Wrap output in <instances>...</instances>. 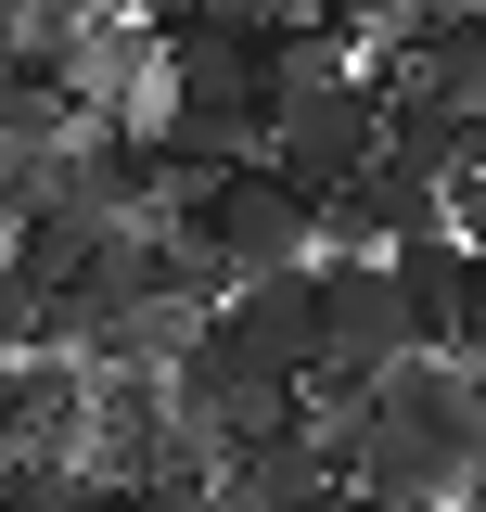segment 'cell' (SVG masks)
<instances>
[{
	"label": "cell",
	"mask_w": 486,
	"mask_h": 512,
	"mask_svg": "<svg viewBox=\"0 0 486 512\" xmlns=\"http://www.w3.org/2000/svg\"><path fill=\"white\" fill-rule=\"evenodd\" d=\"M307 320H320V359L333 372H384V359H410V308H397V282H384V256H307ZM307 359V372H320Z\"/></svg>",
	"instance_id": "3"
},
{
	"label": "cell",
	"mask_w": 486,
	"mask_h": 512,
	"mask_svg": "<svg viewBox=\"0 0 486 512\" xmlns=\"http://www.w3.org/2000/svg\"><path fill=\"white\" fill-rule=\"evenodd\" d=\"M180 231L218 256V282H269V269H307L320 256V192H295L269 154H243V167L180 192Z\"/></svg>",
	"instance_id": "1"
},
{
	"label": "cell",
	"mask_w": 486,
	"mask_h": 512,
	"mask_svg": "<svg viewBox=\"0 0 486 512\" xmlns=\"http://www.w3.org/2000/svg\"><path fill=\"white\" fill-rule=\"evenodd\" d=\"M384 282H397V308H410V346H435V359H486V269H474L461 231L384 244Z\"/></svg>",
	"instance_id": "2"
},
{
	"label": "cell",
	"mask_w": 486,
	"mask_h": 512,
	"mask_svg": "<svg viewBox=\"0 0 486 512\" xmlns=\"http://www.w3.org/2000/svg\"><path fill=\"white\" fill-rule=\"evenodd\" d=\"M0 461H77V359L64 346L0 359Z\"/></svg>",
	"instance_id": "7"
},
{
	"label": "cell",
	"mask_w": 486,
	"mask_h": 512,
	"mask_svg": "<svg viewBox=\"0 0 486 512\" xmlns=\"http://www.w3.org/2000/svg\"><path fill=\"white\" fill-rule=\"evenodd\" d=\"M295 512H371V500H346V487H307V500Z\"/></svg>",
	"instance_id": "13"
},
{
	"label": "cell",
	"mask_w": 486,
	"mask_h": 512,
	"mask_svg": "<svg viewBox=\"0 0 486 512\" xmlns=\"http://www.w3.org/2000/svg\"><path fill=\"white\" fill-rule=\"evenodd\" d=\"M371 90H397V103H448V116H486V13H474V26H410L397 77H371Z\"/></svg>",
	"instance_id": "9"
},
{
	"label": "cell",
	"mask_w": 486,
	"mask_h": 512,
	"mask_svg": "<svg viewBox=\"0 0 486 512\" xmlns=\"http://www.w3.org/2000/svg\"><path fill=\"white\" fill-rule=\"evenodd\" d=\"M397 13H410V26H474L486 0H397Z\"/></svg>",
	"instance_id": "12"
},
{
	"label": "cell",
	"mask_w": 486,
	"mask_h": 512,
	"mask_svg": "<svg viewBox=\"0 0 486 512\" xmlns=\"http://www.w3.org/2000/svg\"><path fill=\"white\" fill-rule=\"evenodd\" d=\"M307 487H333V474H320V448H307V423L231 436L218 461H205V512H295Z\"/></svg>",
	"instance_id": "8"
},
{
	"label": "cell",
	"mask_w": 486,
	"mask_h": 512,
	"mask_svg": "<svg viewBox=\"0 0 486 512\" xmlns=\"http://www.w3.org/2000/svg\"><path fill=\"white\" fill-rule=\"evenodd\" d=\"M371 103H384V154H397V167H423V180H486V116L397 103V90H371Z\"/></svg>",
	"instance_id": "10"
},
{
	"label": "cell",
	"mask_w": 486,
	"mask_h": 512,
	"mask_svg": "<svg viewBox=\"0 0 486 512\" xmlns=\"http://www.w3.org/2000/svg\"><path fill=\"white\" fill-rule=\"evenodd\" d=\"M0 512H116L90 461H0Z\"/></svg>",
	"instance_id": "11"
},
{
	"label": "cell",
	"mask_w": 486,
	"mask_h": 512,
	"mask_svg": "<svg viewBox=\"0 0 486 512\" xmlns=\"http://www.w3.org/2000/svg\"><path fill=\"white\" fill-rule=\"evenodd\" d=\"M192 333H205V346H231L243 372H269V384H307V359H320V320H307V269H269V282H218Z\"/></svg>",
	"instance_id": "5"
},
{
	"label": "cell",
	"mask_w": 486,
	"mask_h": 512,
	"mask_svg": "<svg viewBox=\"0 0 486 512\" xmlns=\"http://www.w3.org/2000/svg\"><path fill=\"white\" fill-rule=\"evenodd\" d=\"M371 423L448 448V461H486V384H474V359L410 346V359H384V372H371Z\"/></svg>",
	"instance_id": "6"
},
{
	"label": "cell",
	"mask_w": 486,
	"mask_h": 512,
	"mask_svg": "<svg viewBox=\"0 0 486 512\" xmlns=\"http://www.w3.org/2000/svg\"><path fill=\"white\" fill-rule=\"evenodd\" d=\"M256 154H269V167H282L295 192H333V180H359L371 154H384V103H371V77H333V90L282 103Z\"/></svg>",
	"instance_id": "4"
}]
</instances>
